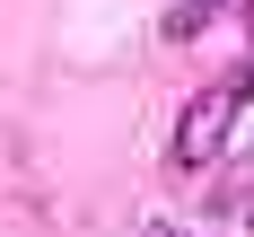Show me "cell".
<instances>
[{
  "instance_id": "6da1fadb",
  "label": "cell",
  "mask_w": 254,
  "mask_h": 237,
  "mask_svg": "<svg viewBox=\"0 0 254 237\" xmlns=\"http://www.w3.org/2000/svg\"><path fill=\"white\" fill-rule=\"evenodd\" d=\"M237 88H202V97L184 105L176 114V141H167V158H176L184 176H202V167H219V158H228V132H237Z\"/></svg>"
},
{
  "instance_id": "7a4b0ae2",
  "label": "cell",
  "mask_w": 254,
  "mask_h": 237,
  "mask_svg": "<svg viewBox=\"0 0 254 237\" xmlns=\"http://www.w3.org/2000/svg\"><path fill=\"white\" fill-rule=\"evenodd\" d=\"M237 18H246V26H254V0H237Z\"/></svg>"
},
{
  "instance_id": "3957f363",
  "label": "cell",
  "mask_w": 254,
  "mask_h": 237,
  "mask_svg": "<svg viewBox=\"0 0 254 237\" xmlns=\"http://www.w3.org/2000/svg\"><path fill=\"white\" fill-rule=\"evenodd\" d=\"M246 229H254V211H246Z\"/></svg>"
}]
</instances>
